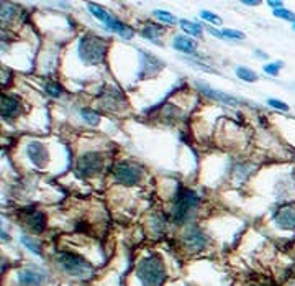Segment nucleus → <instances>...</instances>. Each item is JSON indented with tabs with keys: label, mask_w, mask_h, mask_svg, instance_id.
Segmentation results:
<instances>
[{
	"label": "nucleus",
	"mask_w": 295,
	"mask_h": 286,
	"mask_svg": "<svg viewBox=\"0 0 295 286\" xmlns=\"http://www.w3.org/2000/svg\"><path fill=\"white\" fill-rule=\"evenodd\" d=\"M199 86H200V84H199ZM200 89H202V92L205 94V96L212 97V99H215V101L225 102V104H228V105H238V99H236V97H233V96H229V94H225V92H220V91H213V89L204 86V84L200 86Z\"/></svg>",
	"instance_id": "nucleus-12"
},
{
	"label": "nucleus",
	"mask_w": 295,
	"mask_h": 286,
	"mask_svg": "<svg viewBox=\"0 0 295 286\" xmlns=\"http://www.w3.org/2000/svg\"><path fill=\"white\" fill-rule=\"evenodd\" d=\"M274 219L280 229H284V231H292V229H295V206L285 204L282 208H279V210L274 215Z\"/></svg>",
	"instance_id": "nucleus-7"
},
{
	"label": "nucleus",
	"mask_w": 295,
	"mask_h": 286,
	"mask_svg": "<svg viewBox=\"0 0 295 286\" xmlns=\"http://www.w3.org/2000/svg\"><path fill=\"white\" fill-rule=\"evenodd\" d=\"M136 276L143 286H161L166 280V266L161 257L149 255L136 266Z\"/></svg>",
	"instance_id": "nucleus-1"
},
{
	"label": "nucleus",
	"mask_w": 295,
	"mask_h": 286,
	"mask_svg": "<svg viewBox=\"0 0 295 286\" xmlns=\"http://www.w3.org/2000/svg\"><path fill=\"white\" fill-rule=\"evenodd\" d=\"M109 43L95 35H84L79 41V56L86 64H98L105 59Z\"/></svg>",
	"instance_id": "nucleus-2"
},
{
	"label": "nucleus",
	"mask_w": 295,
	"mask_h": 286,
	"mask_svg": "<svg viewBox=\"0 0 295 286\" xmlns=\"http://www.w3.org/2000/svg\"><path fill=\"white\" fill-rule=\"evenodd\" d=\"M268 104L271 107H274V109H279V110H282V112H287L289 110V105L284 104V102L277 101V99H268Z\"/></svg>",
	"instance_id": "nucleus-29"
},
{
	"label": "nucleus",
	"mask_w": 295,
	"mask_h": 286,
	"mask_svg": "<svg viewBox=\"0 0 295 286\" xmlns=\"http://www.w3.org/2000/svg\"><path fill=\"white\" fill-rule=\"evenodd\" d=\"M104 166V158H102L100 153H86L82 156L77 158L76 163V175L79 178H89L93 176L95 173H98Z\"/></svg>",
	"instance_id": "nucleus-5"
},
{
	"label": "nucleus",
	"mask_w": 295,
	"mask_h": 286,
	"mask_svg": "<svg viewBox=\"0 0 295 286\" xmlns=\"http://www.w3.org/2000/svg\"><path fill=\"white\" fill-rule=\"evenodd\" d=\"M22 242L25 243V247L28 248V250H31L33 253H36V255H40L41 253V248H40V245L36 243L33 238H30V237H26V235H23L22 237Z\"/></svg>",
	"instance_id": "nucleus-22"
},
{
	"label": "nucleus",
	"mask_w": 295,
	"mask_h": 286,
	"mask_svg": "<svg viewBox=\"0 0 295 286\" xmlns=\"http://www.w3.org/2000/svg\"><path fill=\"white\" fill-rule=\"evenodd\" d=\"M28 220H26V224H28V227H30V231H33L35 234H40V232H43L45 231V227H46V217H45V214L43 212H33V214H30L26 217Z\"/></svg>",
	"instance_id": "nucleus-13"
},
{
	"label": "nucleus",
	"mask_w": 295,
	"mask_h": 286,
	"mask_svg": "<svg viewBox=\"0 0 295 286\" xmlns=\"http://www.w3.org/2000/svg\"><path fill=\"white\" fill-rule=\"evenodd\" d=\"M154 17L159 18V20L164 22V23H169V25H172V23H176V17L172 15V13H169V12L156 10V12H154Z\"/></svg>",
	"instance_id": "nucleus-21"
},
{
	"label": "nucleus",
	"mask_w": 295,
	"mask_h": 286,
	"mask_svg": "<svg viewBox=\"0 0 295 286\" xmlns=\"http://www.w3.org/2000/svg\"><path fill=\"white\" fill-rule=\"evenodd\" d=\"M113 178L125 186H133L141 181L143 170L136 165H131V163H118L113 168Z\"/></svg>",
	"instance_id": "nucleus-6"
},
{
	"label": "nucleus",
	"mask_w": 295,
	"mask_h": 286,
	"mask_svg": "<svg viewBox=\"0 0 295 286\" xmlns=\"http://www.w3.org/2000/svg\"><path fill=\"white\" fill-rule=\"evenodd\" d=\"M58 263L66 273L79 276V278H89L92 275V265L71 252H61L58 255Z\"/></svg>",
	"instance_id": "nucleus-3"
},
{
	"label": "nucleus",
	"mask_w": 295,
	"mask_h": 286,
	"mask_svg": "<svg viewBox=\"0 0 295 286\" xmlns=\"http://www.w3.org/2000/svg\"><path fill=\"white\" fill-rule=\"evenodd\" d=\"M89 10H91V13H92V15L93 17H95V18H98V20H100V22H107V20H109V18H110V15H109V13H107L105 10H104V8H102L100 5H97V3H89Z\"/></svg>",
	"instance_id": "nucleus-17"
},
{
	"label": "nucleus",
	"mask_w": 295,
	"mask_h": 286,
	"mask_svg": "<svg viewBox=\"0 0 295 286\" xmlns=\"http://www.w3.org/2000/svg\"><path fill=\"white\" fill-rule=\"evenodd\" d=\"M200 17H202L204 20H207L208 23H213V25H222V18H220L218 15H215V13H212V12L204 10V12H200Z\"/></svg>",
	"instance_id": "nucleus-24"
},
{
	"label": "nucleus",
	"mask_w": 295,
	"mask_h": 286,
	"mask_svg": "<svg viewBox=\"0 0 295 286\" xmlns=\"http://www.w3.org/2000/svg\"><path fill=\"white\" fill-rule=\"evenodd\" d=\"M245 3L246 5H257L259 2H257V0H245Z\"/></svg>",
	"instance_id": "nucleus-31"
},
{
	"label": "nucleus",
	"mask_w": 295,
	"mask_h": 286,
	"mask_svg": "<svg viewBox=\"0 0 295 286\" xmlns=\"http://www.w3.org/2000/svg\"><path fill=\"white\" fill-rule=\"evenodd\" d=\"M45 275L40 271L33 270H23L18 273V283L20 286H41L45 283Z\"/></svg>",
	"instance_id": "nucleus-10"
},
{
	"label": "nucleus",
	"mask_w": 295,
	"mask_h": 286,
	"mask_svg": "<svg viewBox=\"0 0 295 286\" xmlns=\"http://www.w3.org/2000/svg\"><path fill=\"white\" fill-rule=\"evenodd\" d=\"M181 26H182V30H184L187 35H194V36L202 35V26L197 25V23H194V22L181 20Z\"/></svg>",
	"instance_id": "nucleus-16"
},
{
	"label": "nucleus",
	"mask_w": 295,
	"mask_h": 286,
	"mask_svg": "<svg viewBox=\"0 0 295 286\" xmlns=\"http://www.w3.org/2000/svg\"><path fill=\"white\" fill-rule=\"evenodd\" d=\"M105 25L109 26L110 30L116 31V33H118L120 36H123V38H126V40H130L131 35H133V31H131L128 26L123 25V23L118 22V20H115V18H112V17L105 22Z\"/></svg>",
	"instance_id": "nucleus-15"
},
{
	"label": "nucleus",
	"mask_w": 295,
	"mask_h": 286,
	"mask_svg": "<svg viewBox=\"0 0 295 286\" xmlns=\"http://www.w3.org/2000/svg\"><path fill=\"white\" fill-rule=\"evenodd\" d=\"M284 66V63H280V61H275V63H271V64H266L264 66V71L271 74V76H277L279 69Z\"/></svg>",
	"instance_id": "nucleus-28"
},
{
	"label": "nucleus",
	"mask_w": 295,
	"mask_h": 286,
	"mask_svg": "<svg viewBox=\"0 0 295 286\" xmlns=\"http://www.w3.org/2000/svg\"><path fill=\"white\" fill-rule=\"evenodd\" d=\"M26 153H28V158H30V161L35 166L43 168V166L48 165V160H49L48 152H46V148L40 142H31L26 147Z\"/></svg>",
	"instance_id": "nucleus-8"
},
{
	"label": "nucleus",
	"mask_w": 295,
	"mask_h": 286,
	"mask_svg": "<svg viewBox=\"0 0 295 286\" xmlns=\"http://www.w3.org/2000/svg\"><path fill=\"white\" fill-rule=\"evenodd\" d=\"M197 204H199V196L195 193H192L189 189H179L174 201V208H172V215H174L176 222H184L189 212Z\"/></svg>",
	"instance_id": "nucleus-4"
},
{
	"label": "nucleus",
	"mask_w": 295,
	"mask_h": 286,
	"mask_svg": "<svg viewBox=\"0 0 295 286\" xmlns=\"http://www.w3.org/2000/svg\"><path fill=\"white\" fill-rule=\"evenodd\" d=\"M161 33H162L161 28H159L158 25H153V23H149L148 26H144L143 31H141V35L144 36V38H149V40H156L158 36H161Z\"/></svg>",
	"instance_id": "nucleus-19"
},
{
	"label": "nucleus",
	"mask_w": 295,
	"mask_h": 286,
	"mask_svg": "<svg viewBox=\"0 0 295 286\" xmlns=\"http://www.w3.org/2000/svg\"><path fill=\"white\" fill-rule=\"evenodd\" d=\"M0 112H2V117H3V119L10 120L12 117L18 115V112H20V102H18L17 97L2 96V104H0Z\"/></svg>",
	"instance_id": "nucleus-9"
},
{
	"label": "nucleus",
	"mask_w": 295,
	"mask_h": 286,
	"mask_svg": "<svg viewBox=\"0 0 295 286\" xmlns=\"http://www.w3.org/2000/svg\"><path fill=\"white\" fill-rule=\"evenodd\" d=\"M174 48L177 51H182V53H194L197 50V43L192 38L185 35H179L174 38Z\"/></svg>",
	"instance_id": "nucleus-14"
},
{
	"label": "nucleus",
	"mask_w": 295,
	"mask_h": 286,
	"mask_svg": "<svg viewBox=\"0 0 295 286\" xmlns=\"http://www.w3.org/2000/svg\"><path fill=\"white\" fill-rule=\"evenodd\" d=\"M292 26H294V30H295V22H294V25H292Z\"/></svg>",
	"instance_id": "nucleus-32"
},
{
	"label": "nucleus",
	"mask_w": 295,
	"mask_h": 286,
	"mask_svg": "<svg viewBox=\"0 0 295 286\" xmlns=\"http://www.w3.org/2000/svg\"><path fill=\"white\" fill-rule=\"evenodd\" d=\"M81 115H82V119L87 122L89 125H98V122H100V115L97 114L95 110H92V109H82L81 110Z\"/></svg>",
	"instance_id": "nucleus-18"
},
{
	"label": "nucleus",
	"mask_w": 295,
	"mask_h": 286,
	"mask_svg": "<svg viewBox=\"0 0 295 286\" xmlns=\"http://www.w3.org/2000/svg\"><path fill=\"white\" fill-rule=\"evenodd\" d=\"M274 15L279 17V18H284V20L295 22V13L287 10V8H279V10H274Z\"/></svg>",
	"instance_id": "nucleus-27"
},
{
	"label": "nucleus",
	"mask_w": 295,
	"mask_h": 286,
	"mask_svg": "<svg viewBox=\"0 0 295 286\" xmlns=\"http://www.w3.org/2000/svg\"><path fill=\"white\" fill-rule=\"evenodd\" d=\"M46 92H48L51 97H59L61 92H63V89H61L58 82H48L46 84Z\"/></svg>",
	"instance_id": "nucleus-26"
},
{
	"label": "nucleus",
	"mask_w": 295,
	"mask_h": 286,
	"mask_svg": "<svg viewBox=\"0 0 295 286\" xmlns=\"http://www.w3.org/2000/svg\"><path fill=\"white\" fill-rule=\"evenodd\" d=\"M184 242H185V247L189 248L190 252H199V250H202L205 247V243H207V237H205L200 231H190L185 235Z\"/></svg>",
	"instance_id": "nucleus-11"
},
{
	"label": "nucleus",
	"mask_w": 295,
	"mask_h": 286,
	"mask_svg": "<svg viewBox=\"0 0 295 286\" xmlns=\"http://www.w3.org/2000/svg\"><path fill=\"white\" fill-rule=\"evenodd\" d=\"M223 38H233V40H243L245 38V33L238 30H231V28H227V30L222 31Z\"/></svg>",
	"instance_id": "nucleus-25"
},
{
	"label": "nucleus",
	"mask_w": 295,
	"mask_h": 286,
	"mask_svg": "<svg viewBox=\"0 0 295 286\" xmlns=\"http://www.w3.org/2000/svg\"><path fill=\"white\" fill-rule=\"evenodd\" d=\"M261 286H264V285H261Z\"/></svg>",
	"instance_id": "nucleus-33"
},
{
	"label": "nucleus",
	"mask_w": 295,
	"mask_h": 286,
	"mask_svg": "<svg viewBox=\"0 0 295 286\" xmlns=\"http://www.w3.org/2000/svg\"><path fill=\"white\" fill-rule=\"evenodd\" d=\"M269 5L274 7V10H279V8H282V2H274V0H271Z\"/></svg>",
	"instance_id": "nucleus-30"
},
{
	"label": "nucleus",
	"mask_w": 295,
	"mask_h": 286,
	"mask_svg": "<svg viewBox=\"0 0 295 286\" xmlns=\"http://www.w3.org/2000/svg\"><path fill=\"white\" fill-rule=\"evenodd\" d=\"M13 15H15V8L8 3H2V22H10Z\"/></svg>",
	"instance_id": "nucleus-23"
},
{
	"label": "nucleus",
	"mask_w": 295,
	"mask_h": 286,
	"mask_svg": "<svg viewBox=\"0 0 295 286\" xmlns=\"http://www.w3.org/2000/svg\"><path fill=\"white\" fill-rule=\"evenodd\" d=\"M236 74H238V78L243 79V81H248V82L257 81V74L254 71H251V69H248V68H238Z\"/></svg>",
	"instance_id": "nucleus-20"
}]
</instances>
